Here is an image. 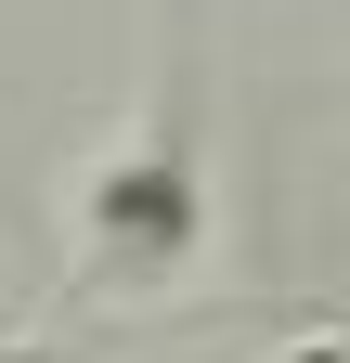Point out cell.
I'll list each match as a JSON object with an SVG mask.
<instances>
[{
    "mask_svg": "<svg viewBox=\"0 0 350 363\" xmlns=\"http://www.w3.org/2000/svg\"><path fill=\"white\" fill-rule=\"evenodd\" d=\"M195 247H208V169H195V143H182V117H169V130H143L130 156L91 169V195H78V286L156 298Z\"/></svg>",
    "mask_w": 350,
    "mask_h": 363,
    "instance_id": "cell-1",
    "label": "cell"
}]
</instances>
